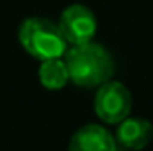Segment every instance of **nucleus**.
Listing matches in <instances>:
<instances>
[{
    "mask_svg": "<svg viewBox=\"0 0 153 151\" xmlns=\"http://www.w3.org/2000/svg\"><path fill=\"white\" fill-rule=\"evenodd\" d=\"M64 61L70 71V80L78 87H100L114 75L116 64L112 53L96 41L71 44L64 53Z\"/></svg>",
    "mask_w": 153,
    "mask_h": 151,
    "instance_id": "f257e3e1",
    "label": "nucleus"
},
{
    "mask_svg": "<svg viewBox=\"0 0 153 151\" xmlns=\"http://www.w3.org/2000/svg\"><path fill=\"white\" fill-rule=\"evenodd\" d=\"M18 41L22 48L39 62L64 57L70 48L59 25L45 16L25 18L18 29Z\"/></svg>",
    "mask_w": 153,
    "mask_h": 151,
    "instance_id": "f03ea898",
    "label": "nucleus"
},
{
    "mask_svg": "<svg viewBox=\"0 0 153 151\" xmlns=\"http://www.w3.org/2000/svg\"><path fill=\"white\" fill-rule=\"evenodd\" d=\"M132 110V94L121 84L109 80L102 84L94 94V112L109 124H119Z\"/></svg>",
    "mask_w": 153,
    "mask_h": 151,
    "instance_id": "7ed1b4c3",
    "label": "nucleus"
},
{
    "mask_svg": "<svg viewBox=\"0 0 153 151\" xmlns=\"http://www.w3.org/2000/svg\"><path fill=\"white\" fill-rule=\"evenodd\" d=\"M57 25H59L62 36L68 41L70 46L93 41L94 34H96V29H98V21H96L94 13L82 4L68 5L61 13Z\"/></svg>",
    "mask_w": 153,
    "mask_h": 151,
    "instance_id": "20e7f679",
    "label": "nucleus"
},
{
    "mask_svg": "<svg viewBox=\"0 0 153 151\" xmlns=\"http://www.w3.org/2000/svg\"><path fill=\"white\" fill-rule=\"evenodd\" d=\"M116 137L100 124H85L70 139L68 151H116Z\"/></svg>",
    "mask_w": 153,
    "mask_h": 151,
    "instance_id": "39448f33",
    "label": "nucleus"
},
{
    "mask_svg": "<svg viewBox=\"0 0 153 151\" xmlns=\"http://www.w3.org/2000/svg\"><path fill=\"white\" fill-rule=\"evenodd\" d=\"M116 141L128 151L144 150L153 139V124L143 117H126L116 130Z\"/></svg>",
    "mask_w": 153,
    "mask_h": 151,
    "instance_id": "423d86ee",
    "label": "nucleus"
},
{
    "mask_svg": "<svg viewBox=\"0 0 153 151\" xmlns=\"http://www.w3.org/2000/svg\"><path fill=\"white\" fill-rule=\"evenodd\" d=\"M38 75L41 85L48 91H59L66 87V84L70 82V71H68L64 57L41 61Z\"/></svg>",
    "mask_w": 153,
    "mask_h": 151,
    "instance_id": "0eeeda50",
    "label": "nucleus"
}]
</instances>
